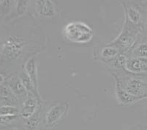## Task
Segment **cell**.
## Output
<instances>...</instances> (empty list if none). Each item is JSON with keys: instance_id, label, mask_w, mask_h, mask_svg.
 I'll return each instance as SVG.
<instances>
[{"instance_id": "obj_16", "label": "cell", "mask_w": 147, "mask_h": 130, "mask_svg": "<svg viewBox=\"0 0 147 130\" xmlns=\"http://www.w3.org/2000/svg\"><path fill=\"white\" fill-rule=\"evenodd\" d=\"M18 112L19 111L16 107L3 106V107L0 108V117L18 116Z\"/></svg>"}, {"instance_id": "obj_2", "label": "cell", "mask_w": 147, "mask_h": 130, "mask_svg": "<svg viewBox=\"0 0 147 130\" xmlns=\"http://www.w3.org/2000/svg\"><path fill=\"white\" fill-rule=\"evenodd\" d=\"M62 35L67 41L78 44H88L94 37V32L89 25L81 21L67 23L62 29Z\"/></svg>"}, {"instance_id": "obj_7", "label": "cell", "mask_w": 147, "mask_h": 130, "mask_svg": "<svg viewBox=\"0 0 147 130\" xmlns=\"http://www.w3.org/2000/svg\"><path fill=\"white\" fill-rule=\"evenodd\" d=\"M125 71L135 75L147 74V58L127 57Z\"/></svg>"}, {"instance_id": "obj_5", "label": "cell", "mask_w": 147, "mask_h": 130, "mask_svg": "<svg viewBox=\"0 0 147 130\" xmlns=\"http://www.w3.org/2000/svg\"><path fill=\"white\" fill-rule=\"evenodd\" d=\"M69 104L67 101H61L51 106L45 112L44 124L47 127H52L57 124L65 117L69 110Z\"/></svg>"}, {"instance_id": "obj_20", "label": "cell", "mask_w": 147, "mask_h": 130, "mask_svg": "<svg viewBox=\"0 0 147 130\" xmlns=\"http://www.w3.org/2000/svg\"><path fill=\"white\" fill-rule=\"evenodd\" d=\"M4 81H5V77H4L3 75L0 74V85H2Z\"/></svg>"}, {"instance_id": "obj_8", "label": "cell", "mask_w": 147, "mask_h": 130, "mask_svg": "<svg viewBox=\"0 0 147 130\" xmlns=\"http://www.w3.org/2000/svg\"><path fill=\"white\" fill-rule=\"evenodd\" d=\"M41 99H38L34 95L28 93L27 97L24 103L21 111V116L24 119L31 118L37 112V108L40 105Z\"/></svg>"}, {"instance_id": "obj_18", "label": "cell", "mask_w": 147, "mask_h": 130, "mask_svg": "<svg viewBox=\"0 0 147 130\" xmlns=\"http://www.w3.org/2000/svg\"><path fill=\"white\" fill-rule=\"evenodd\" d=\"M28 5H29L28 1H18L17 2L16 13L18 16H21L26 13L28 8Z\"/></svg>"}, {"instance_id": "obj_17", "label": "cell", "mask_w": 147, "mask_h": 130, "mask_svg": "<svg viewBox=\"0 0 147 130\" xmlns=\"http://www.w3.org/2000/svg\"><path fill=\"white\" fill-rule=\"evenodd\" d=\"M140 5L144 15V22H143L144 37L147 39V1H141L140 2Z\"/></svg>"}, {"instance_id": "obj_21", "label": "cell", "mask_w": 147, "mask_h": 130, "mask_svg": "<svg viewBox=\"0 0 147 130\" xmlns=\"http://www.w3.org/2000/svg\"><path fill=\"white\" fill-rule=\"evenodd\" d=\"M2 2H3V1H0V5H1V4L2 3Z\"/></svg>"}, {"instance_id": "obj_14", "label": "cell", "mask_w": 147, "mask_h": 130, "mask_svg": "<svg viewBox=\"0 0 147 130\" xmlns=\"http://www.w3.org/2000/svg\"><path fill=\"white\" fill-rule=\"evenodd\" d=\"M18 77H19L20 80H21V83L23 84L24 87L25 88L26 91H27V93H31V94L34 95L35 96H37L38 99H40V96L39 94V91H37V89L35 88V87L33 85L32 82L31 81V80L29 79V76H27L26 73H25L24 71H21V73L18 75Z\"/></svg>"}, {"instance_id": "obj_9", "label": "cell", "mask_w": 147, "mask_h": 130, "mask_svg": "<svg viewBox=\"0 0 147 130\" xmlns=\"http://www.w3.org/2000/svg\"><path fill=\"white\" fill-rule=\"evenodd\" d=\"M34 7L36 13L42 18H53L57 15V7L51 0L36 1Z\"/></svg>"}, {"instance_id": "obj_11", "label": "cell", "mask_w": 147, "mask_h": 130, "mask_svg": "<svg viewBox=\"0 0 147 130\" xmlns=\"http://www.w3.org/2000/svg\"><path fill=\"white\" fill-rule=\"evenodd\" d=\"M127 57L133 58H147V39L142 37L139 40L134 47L128 54Z\"/></svg>"}, {"instance_id": "obj_3", "label": "cell", "mask_w": 147, "mask_h": 130, "mask_svg": "<svg viewBox=\"0 0 147 130\" xmlns=\"http://www.w3.org/2000/svg\"><path fill=\"white\" fill-rule=\"evenodd\" d=\"M124 75L112 73L116 82L128 93L140 100L147 99V82L136 76L125 72Z\"/></svg>"}, {"instance_id": "obj_15", "label": "cell", "mask_w": 147, "mask_h": 130, "mask_svg": "<svg viewBox=\"0 0 147 130\" xmlns=\"http://www.w3.org/2000/svg\"><path fill=\"white\" fill-rule=\"evenodd\" d=\"M10 84H12V91L14 92V93L17 96H18L19 99L22 100L23 103L24 102L26 97H27L28 93L21 83L19 77H18V79H15V80H12Z\"/></svg>"}, {"instance_id": "obj_4", "label": "cell", "mask_w": 147, "mask_h": 130, "mask_svg": "<svg viewBox=\"0 0 147 130\" xmlns=\"http://www.w3.org/2000/svg\"><path fill=\"white\" fill-rule=\"evenodd\" d=\"M26 42L18 35H9L5 38L0 47V54L6 61H13L19 58L24 52Z\"/></svg>"}, {"instance_id": "obj_10", "label": "cell", "mask_w": 147, "mask_h": 130, "mask_svg": "<svg viewBox=\"0 0 147 130\" xmlns=\"http://www.w3.org/2000/svg\"><path fill=\"white\" fill-rule=\"evenodd\" d=\"M24 71L29 76L33 85L38 91V75H37V68L34 57H30L24 64Z\"/></svg>"}, {"instance_id": "obj_1", "label": "cell", "mask_w": 147, "mask_h": 130, "mask_svg": "<svg viewBox=\"0 0 147 130\" xmlns=\"http://www.w3.org/2000/svg\"><path fill=\"white\" fill-rule=\"evenodd\" d=\"M144 37L143 27L136 26L125 18L123 28L120 34L113 41L109 43L119 50L121 54L127 57L136 43Z\"/></svg>"}, {"instance_id": "obj_12", "label": "cell", "mask_w": 147, "mask_h": 130, "mask_svg": "<svg viewBox=\"0 0 147 130\" xmlns=\"http://www.w3.org/2000/svg\"><path fill=\"white\" fill-rule=\"evenodd\" d=\"M115 92H116V96H117V101L119 104H124V105H128L136 103L140 101V99L138 98L134 97L129 93H128L126 91L121 88L118 83L116 82V88H115Z\"/></svg>"}, {"instance_id": "obj_6", "label": "cell", "mask_w": 147, "mask_h": 130, "mask_svg": "<svg viewBox=\"0 0 147 130\" xmlns=\"http://www.w3.org/2000/svg\"><path fill=\"white\" fill-rule=\"evenodd\" d=\"M125 10V18L138 27H143L144 15L140 2H121ZM144 28V27H143Z\"/></svg>"}, {"instance_id": "obj_19", "label": "cell", "mask_w": 147, "mask_h": 130, "mask_svg": "<svg viewBox=\"0 0 147 130\" xmlns=\"http://www.w3.org/2000/svg\"><path fill=\"white\" fill-rule=\"evenodd\" d=\"M131 130H147V125H138Z\"/></svg>"}, {"instance_id": "obj_13", "label": "cell", "mask_w": 147, "mask_h": 130, "mask_svg": "<svg viewBox=\"0 0 147 130\" xmlns=\"http://www.w3.org/2000/svg\"><path fill=\"white\" fill-rule=\"evenodd\" d=\"M99 54H100L99 56L100 57V60L106 63L116 58L119 54H121V52L117 48L108 44V45L102 48Z\"/></svg>"}]
</instances>
